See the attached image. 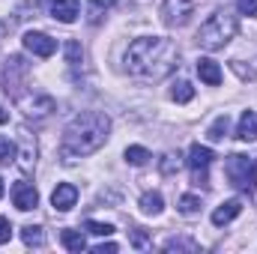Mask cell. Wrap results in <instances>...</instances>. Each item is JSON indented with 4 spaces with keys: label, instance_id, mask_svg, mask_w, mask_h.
Masks as SVG:
<instances>
[{
    "label": "cell",
    "instance_id": "23",
    "mask_svg": "<svg viewBox=\"0 0 257 254\" xmlns=\"http://www.w3.org/2000/svg\"><path fill=\"white\" fill-rule=\"evenodd\" d=\"M111 6H114V0H90V21H93V24H99Z\"/></svg>",
    "mask_w": 257,
    "mask_h": 254
},
{
    "label": "cell",
    "instance_id": "14",
    "mask_svg": "<svg viewBox=\"0 0 257 254\" xmlns=\"http://www.w3.org/2000/svg\"><path fill=\"white\" fill-rule=\"evenodd\" d=\"M197 75H200V81L209 84V87H218V84H221V69H218L215 60H209V57H200V60H197Z\"/></svg>",
    "mask_w": 257,
    "mask_h": 254
},
{
    "label": "cell",
    "instance_id": "16",
    "mask_svg": "<svg viewBox=\"0 0 257 254\" xmlns=\"http://www.w3.org/2000/svg\"><path fill=\"white\" fill-rule=\"evenodd\" d=\"M15 159H21V168H24V171H30V168L36 165V144L27 138V132H24V138H21V153H15Z\"/></svg>",
    "mask_w": 257,
    "mask_h": 254
},
{
    "label": "cell",
    "instance_id": "27",
    "mask_svg": "<svg viewBox=\"0 0 257 254\" xmlns=\"http://www.w3.org/2000/svg\"><path fill=\"white\" fill-rule=\"evenodd\" d=\"M162 248L165 251H197V242H192V239H168Z\"/></svg>",
    "mask_w": 257,
    "mask_h": 254
},
{
    "label": "cell",
    "instance_id": "12",
    "mask_svg": "<svg viewBox=\"0 0 257 254\" xmlns=\"http://www.w3.org/2000/svg\"><path fill=\"white\" fill-rule=\"evenodd\" d=\"M239 212H242V200H236V197H233V200H224L221 206L212 209V224H215V227H224V224H230Z\"/></svg>",
    "mask_w": 257,
    "mask_h": 254
},
{
    "label": "cell",
    "instance_id": "3",
    "mask_svg": "<svg viewBox=\"0 0 257 254\" xmlns=\"http://www.w3.org/2000/svg\"><path fill=\"white\" fill-rule=\"evenodd\" d=\"M233 36H236V15H230L227 9H218V12H212V15L200 24V30H197V45H200L203 51H221Z\"/></svg>",
    "mask_w": 257,
    "mask_h": 254
},
{
    "label": "cell",
    "instance_id": "13",
    "mask_svg": "<svg viewBox=\"0 0 257 254\" xmlns=\"http://www.w3.org/2000/svg\"><path fill=\"white\" fill-rule=\"evenodd\" d=\"M51 15L63 24H72L81 15V0H51Z\"/></svg>",
    "mask_w": 257,
    "mask_h": 254
},
{
    "label": "cell",
    "instance_id": "11",
    "mask_svg": "<svg viewBox=\"0 0 257 254\" xmlns=\"http://www.w3.org/2000/svg\"><path fill=\"white\" fill-rule=\"evenodd\" d=\"M75 200H78V189H75L72 183H60L57 189L51 191V206H54L57 212H69V209L75 206Z\"/></svg>",
    "mask_w": 257,
    "mask_h": 254
},
{
    "label": "cell",
    "instance_id": "31",
    "mask_svg": "<svg viewBox=\"0 0 257 254\" xmlns=\"http://www.w3.org/2000/svg\"><path fill=\"white\" fill-rule=\"evenodd\" d=\"M9 239H12V224H9V218L0 215V245H6Z\"/></svg>",
    "mask_w": 257,
    "mask_h": 254
},
{
    "label": "cell",
    "instance_id": "17",
    "mask_svg": "<svg viewBox=\"0 0 257 254\" xmlns=\"http://www.w3.org/2000/svg\"><path fill=\"white\" fill-rule=\"evenodd\" d=\"M165 209V197L159 194V191H147L144 197H141V212L144 215H159Z\"/></svg>",
    "mask_w": 257,
    "mask_h": 254
},
{
    "label": "cell",
    "instance_id": "35",
    "mask_svg": "<svg viewBox=\"0 0 257 254\" xmlns=\"http://www.w3.org/2000/svg\"><path fill=\"white\" fill-rule=\"evenodd\" d=\"M3 33H6V24H0V36H3Z\"/></svg>",
    "mask_w": 257,
    "mask_h": 254
},
{
    "label": "cell",
    "instance_id": "33",
    "mask_svg": "<svg viewBox=\"0 0 257 254\" xmlns=\"http://www.w3.org/2000/svg\"><path fill=\"white\" fill-rule=\"evenodd\" d=\"M114 251H120L117 242H102V245H96V254H114Z\"/></svg>",
    "mask_w": 257,
    "mask_h": 254
},
{
    "label": "cell",
    "instance_id": "24",
    "mask_svg": "<svg viewBox=\"0 0 257 254\" xmlns=\"http://www.w3.org/2000/svg\"><path fill=\"white\" fill-rule=\"evenodd\" d=\"M180 212H183V215L200 212V197H197V194H183V197H180Z\"/></svg>",
    "mask_w": 257,
    "mask_h": 254
},
{
    "label": "cell",
    "instance_id": "4",
    "mask_svg": "<svg viewBox=\"0 0 257 254\" xmlns=\"http://www.w3.org/2000/svg\"><path fill=\"white\" fill-rule=\"evenodd\" d=\"M224 177L233 189L239 191H251L257 186V156H242V153H233L227 156L224 162Z\"/></svg>",
    "mask_w": 257,
    "mask_h": 254
},
{
    "label": "cell",
    "instance_id": "25",
    "mask_svg": "<svg viewBox=\"0 0 257 254\" xmlns=\"http://www.w3.org/2000/svg\"><path fill=\"white\" fill-rule=\"evenodd\" d=\"M84 230L93 233V236H111L114 233V224H108V221H87Z\"/></svg>",
    "mask_w": 257,
    "mask_h": 254
},
{
    "label": "cell",
    "instance_id": "1",
    "mask_svg": "<svg viewBox=\"0 0 257 254\" xmlns=\"http://www.w3.org/2000/svg\"><path fill=\"white\" fill-rule=\"evenodd\" d=\"M180 60V51L165 36H141L126 51V72L141 81H162L168 78Z\"/></svg>",
    "mask_w": 257,
    "mask_h": 254
},
{
    "label": "cell",
    "instance_id": "36",
    "mask_svg": "<svg viewBox=\"0 0 257 254\" xmlns=\"http://www.w3.org/2000/svg\"><path fill=\"white\" fill-rule=\"evenodd\" d=\"M0 197H3V180H0Z\"/></svg>",
    "mask_w": 257,
    "mask_h": 254
},
{
    "label": "cell",
    "instance_id": "7",
    "mask_svg": "<svg viewBox=\"0 0 257 254\" xmlns=\"http://www.w3.org/2000/svg\"><path fill=\"white\" fill-rule=\"evenodd\" d=\"M0 78H3V87L6 93H12L15 99L21 96V78H27V63L21 57H9L3 69H0Z\"/></svg>",
    "mask_w": 257,
    "mask_h": 254
},
{
    "label": "cell",
    "instance_id": "20",
    "mask_svg": "<svg viewBox=\"0 0 257 254\" xmlns=\"http://www.w3.org/2000/svg\"><path fill=\"white\" fill-rule=\"evenodd\" d=\"M227 129H230V117L227 114H221V117H215V123L206 129V138L212 141V144H218V141H224L227 138Z\"/></svg>",
    "mask_w": 257,
    "mask_h": 254
},
{
    "label": "cell",
    "instance_id": "21",
    "mask_svg": "<svg viewBox=\"0 0 257 254\" xmlns=\"http://www.w3.org/2000/svg\"><path fill=\"white\" fill-rule=\"evenodd\" d=\"M171 99H174V102H180V105L192 102V99H194V87L189 84V81H177V84H174V90H171Z\"/></svg>",
    "mask_w": 257,
    "mask_h": 254
},
{
    "label": "cell",
    "instance_id": "30",
    "mask_svg": "<svg viewBox=\"0 0 257 254\" xmlns=\"http://www.w3.org/2000/svg\"><path fill=\"white\" fill-rule=\"evenodd\" d=\"M236 9L248 18H257V0H236Z\"/></svg>",
    "mask_w": 257,
    "mask_h": 254
},
{
    "label": "cell",
    "instance_id": "9",
    "mask_svg": "<svg viewBox=\"0 0 257 254\" xmlns=\"http://www.w3.org/2000/svg\"><path fill=\"white\" fill-rule=\"evenodd\" d=\"M18 105L24 108V114L27 117H48L57 105H54V99L51 96H45V93H33V96H18Z\"/></svg>",
    "mask_w": 257,
    "mask_h": 254
},
{
    "label": "cell",
    "instance_id": "18",
    "mask_svg": "<svg viewBox=\"0 0 257 254\" xmlns=\"http://www.w3.org/2000/svg\"><path fill=\"white\" fill-rule=\"evenodd\" d=\"M21 239H24V245H30V248H42V245H45V230H42L39 224H24V227H21Z\"/></svg>",
    "mask_w": 257,
    "mask_h": 254
},
{
    "label": "cell",
    "instance_id": "2",
    "mask_svg": "<svg viewBox=\"0 0 257 254\" xmlns=\"http://www.w3.org/2000/svg\"><path fill=\"white\" fill-rule=\"evenodd\" d=\"M108 132H111V120L105 114H99V111L78 114L63 132V147H60L63 162H75L81 156L96 153L108 141Z\"/></svg>",
    "mask_w": 257,
    "mask_h": 254
},
{
    "label": "cell",
    "instance_id": "8",
    "mask_svg": "<svg viewBox=\"0 0 257 254\" xmlns=\"http://www.w3.org/2000/svg\"><path fill=\"white\" fill-rule=\"evenodd\" d=\"M24 48L33 54V57H51L54 51H57V39H51L48 33H39V30H30V33H24Z\"/></svg>",
    "mask_w": 257,
    "mask_h": 254
},
{
    "label": "cell",
    "instance_id": "19",
    "mask_svg": "<svg viewBox=\"0 0 257 254\" xmlns=\"http://www.w3.org/2000/svg\"><path fill=\"white\" fill-rule=\"evenodd\" d=\"M60 242H63L69 251H75V254H81L84 248H87V239H84V233H81V230H69V227L60 233Z\"/></svg>",
    "mask_w": 257,
    "mask_h": 254
},
{
    "label": "cell",
    "instance_id": "32",
    "mask_svg": "<svg viewBox=\"0 0 257 254\" xmlns=\"http://www.w3.org/2000/svg\"><path fill=\"white\" fill-rule=\"evenodd\" d=\"M147 242H150L147 233H144L141 227H135V230H132V245H135V248H147Z\"/></svg>",
    "mask_w": 257,
    "mask_h": 254
},
{
    "label": "cell",
    "instance_id": "5",
    "mask_svg": "<svg viewBox=\"0 0 257 254\" xmlns=\"http://www.w3.org/2000/svg\"><path fill=\"white\" fill-rule=\"evenodd\" d=\"M212 150L203 147V144H192L189 150V168H192V183L197 189H206L209 183V165H212Z\"/></svg>",
    "mask_w": 257,
    "mask_h": 254
},
{
    "label": "cell",
    "instance_id": "10",
    "mask_svg": "<svg viewBox=\"0 0 257 254\" xmlns=\"http://www.w3.org/2000/svg\"><path fill=\"white\" fill-rule=\"evenodd\" d=\"M12 203L21 209V212H30L39 206V191L33 189L30 183H15L12 186Z\"/></svg>",
    "mask_w": 257,
    "mask_h": 254
},
{
    "label": "cell",
    "instance_id": "34",
    "mask_svg": "<svg viewBox=\"0 0 257 254\" xmlns=\"http://www.w3.org/2000/svg\"><path fill=\"white\" fill-rule=\"evenodd\" d=\"M6 120H9V114H6V108H3V105H0V126H3V123H6Z\"/></svg>",
    "mask_w": 257,
    "mask_h": 254
},
{
    "label": "cell",
    "instance_id": "28",
    "mask_svg": "<svg viewBox=\"0 0 257 254\" xmlns=\"http://www.w3.org/2000/svg\"><path fill=\"white\" fill-rule=\"evenodd\" d=\"M162 174H174V171H180V153H168L165 159H162Z\"/></svg>",
    "mask_w": 257,
    "mask_h": 254
},
{
    "label": "cell",
    "instance_id": "22",
    "mask_svg": "<svg viewBox=\"0 0 257 254\" xmlns=\"http://www.w3.org/2000/svg\"><path fill=\"white\" fill-rule=\"evenodd\" d=\"M153 156H150V150L147 147H126V162L128 165H135V168H141V165H147Z\"/></svg>",
    "mask_w": 257,
    "mask_h": 254
},
{
    "label": "cell",
    "instance_id": "26",
    "mask_svg": "<svg viewBox=\"0 0 257 254\" xmlns=\"http://www.w3.org/2000/svg\"><path fill=\"white\" fill-rule=\"evenodd\" d=\"M15 153H18L15 144H12L6 135H0V165H9V162L15 159Z\"/></svg>",
    "mask_w": 257,
    "mask_h": 254
},
{
    "label": "cell",
    "instance_id": "15",
    "mask_svg": "<svg viewBox=\"0 0 257 254\" xmlns=\"http://www.w3.org/2000/svg\"><path fill=\"white\" fill-rule=\"evenodd\" d=\"M236 138H239V141H245V144L257 141V111H245V114L239 117V126H236Z\"/></svg>",
    "mask_w": 257,
    "mask_h": 254
},
{
    "label": "cell",
    "instance_id": "6",
    "mask_svg": "<svg viewBox=\"0 0 257 254\" xmlns=\"http://www.w3.org/2000/svg\"><path fill=\"white\" fill-rule=\"evenodd\" d=\"M194 15V0H165L162 3V21L165 27H183Z\"/></svg>",
    "mask_w": 257,
    "mask_h": 254
},
{
    "label": "cell",
    "instance_id": "29",
    "mask_svg": "<svg viewBox=\"0 0 257 254\" xmlns=\"http://www.w3.org/2000/svg\"><path fill=\"white\" fill-rule=\"evenodd\" d=\"M66 60L72 66L81 63V45H78V42H66Z\"/></svg>",
    "mask_w": 257,
    "mask_h": 254
}]
</instances>
